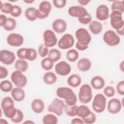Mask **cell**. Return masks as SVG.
Here are the masks:
<instances>
[{
  "label": "cell",
  "instance_id": "obj_31",
  "mask_svg": "<svg viewBox=\"0 0 124 124\" xmlns=\"http://www.w3.org/2000/svg\"><path fill=\"white\" fill-rule=\"evenodd\" d=\"M67 60L70 62H76L79 57L78 52L75 49H70L66 54Z\"/></svg>",
  "mask_w": 124,
  "mask_h": 124
},
{
  "label": "cell",
  "instance_id": "obj_59",
  "mask_svg": "<svg viewBox=\"0 0 124 124\" xmlns=\"http://www.w3.org/2000/svg\"><path fill=\"white\" fill-rule=\"evenodd\" d=\"M24 1L26 3L30 4V3H31L33 2H34V0H24Z\"/></svg>",
  "mask_w": 124,
  "mask_h": 124
},
{
  "label": "cell",
  "instance_id": "obj_14",
  "mask_svg": "<svg viewBox=\"0 0 124 124\" xmlns=\"http://www.w3.org/2000/svg\"><path fill=\"white\" fill-rule=\"evenodd\" d=\"M16 60L15 53L9 50L3 49L0 51V61L6 65H10Z\"/></svg>",
  "mask_w": 124,
  "mask_h": 124
},
{
  "label": "cell",
  "instance_id": "obj_47",
  "mask_svg": "<svg viewBox=\"0 0 124 124\" xmlns=\"http://www.w3.org/2000/svg\"><path fill=\"white\" fill-rule=\"evenodd\" d=\"M52 2L54 6L59 9L63 8L66 4V0H53Z\"/></svg>",
  "mask_w": 124,
  "mask_h": 124
},
{
  "label": "cell",
  "instance_id": "obj_48",
  "mask_svg": "<svg viewBox=\"0 0 124 124\" xmlns=\"http://www.w3.org/2000/svg\"><path fill=\"white\" fill-rule=\"evenodd\" d=\"M26 47L21 48L19 49L16 52V55L17 57L20 59L25 60V52L26 50Z\"/></svg>",
  "mask_w": 124,
  "mask_h": 124
},
{
  "label": "cell",
  "instance_id": "obj_27",
  "mask_svg": "<svg viewBox=\"0 0 124 124\" xmlns=\"http://www.w3.org/2000/svg\"><path fill=\"white\" fill-rule=\"evenodd\" d=\"M29 65L27 62L23 59H19L16 61L15 63V68L16 70L22 73L26 72L28 69Z\"/></svg>",
  "mask_w": 124,
  "mask_h": 124
},
{
  "label": "cell",
  "instance_id": "obj_53",
  "mask_svg": "<svg viewBox=\"0 0 124 124\" xmlns=\"http://www.w3.org/2000/svg\"><path fill=\"white\" fill-rule=\"evenodd\" d=\"M71 124H83L84 122L80 118H75L73 119L71 122Z\"/></svg>",
  "mask_w": 124,
  "mask_h": 124
},
{
  "label": "cell",
  "instance_id": "obj_9",
  "mask_svg": "<svg viewBox=\"0 0 124 124\" xmlns=\"http://www.w3.org/2000/svg\"><path fill=\"white\" fill-rule=\"evenodd\" d=\"M11 80L12 82L17 87L23 88L27 84V78L22 72L15 70L12 72L11 75Z\"/></svg>",
  "mask_w": 124,
  "mask_h": 124
},
{
  "label": "cell",
  "instance_id": "obj_50",
  "mask_svg": "<svg viewBox=\"0 0 124 124\" xmlns=\"http://www.w3.org/2000/svg\"><path fill=\"white\" fill-rule=\"evenodd\" d=\"M49 14H46L40 12L38 9L36 10V16L37 18L39 19H45L48 17Z\"/></svg>",
  "mask_w": 124,
  "mask_h": 124
},
{
  "label": "cell",
  "instance_id": "obj_46",
  "mask_svg": "<svg viewBox=\"0 0 124 124\" xmlns=\"http://www.w3.org/2000/svg\"><path fill=\"white\" fill-rule=\"evenodd\" d=\"M117 93L121 95H124V81L121 80L119 81L116 85Z\"/></svg>",
  "mask_w": 124,
  "mask_h": 124
},
{
  "label": "cell",
  "instance_id": "obj_10",
  "mask_svg": "<svg viewBox=\"0 0 124 124\" xmlns=\"http://www.w3.org/2000/svg\"><path fill=\"white\" fill-rule=\"evenodd\" d=\"M75 40L71 34L65 33L61 37L58 42V46L62 49L71 48L74 45Z\"/></svg>",
  "mask_w": 124,
  "mask_h": 124
},
{
  "label": "cell",
  "instance_id": "obj_55",
  "mask_svg": "<svg viewBox=\"0 0 124 124\" xmlns=\"http://www.w3.org/2000/svg\"><path fill=\"white\" fill-rule=\"evenodd\" d=\"M116 33L117 34H119V35H122V36H123L124 35V27L119 29V30H116Z\"/></svg>",
  "mask_w": 124,
  "mask_h": 124
},
{
  "label": "cell",
  "instance_id": "obj_24",
  "mask_svg": "<svg viewBox=\"0 0 124 124\" xmlns=\"http://www.w3.org/2000/svg\"><path fill=\"white\" fill-rule=\"evenodd\" d=\"M81 78L78 74H73L70 75L67 78V82L69 86L73 88L78 87L81 82Z\"/></svg>",
  "mask_w": 124,
  "mask_h": 124
},
{
  "label": "cell",
  "instance_id": "obj_49",
  "mask_svg": "<svg viewBox=\"0 0 124 124\" xmlns=\"http://www.w3.org/2000/svg\"><path fill=\"white\" fill-rule=\"evenodd\" d=\"M8 75L7 69L2 66H0V78L3 79L7 77Z\"/></svg>",
  "mask_w": 124,
  "mask_h": 124
},
{
  "label": "cell",
  "instance_id": "obj_57",
  "mask_svg": "<svg viewBox=\"0 0 124 124\" xmlns=\"http://www.w3.org/2000/svg\"><path fill=\"white\" fill-rule=\"evenodd\" d=\"M0 124H8V122L5 119L1 118L0 119Z\"/></svg>",
  "mask_w": 124,
  "mask_h": 124
},
{
  "label": "cell",
  "instance_id": "obj_58",
  "mask_svg": "<svg viewBox=\"0 0 124 124\" xmlns=\"http://www.w3.org/2000/svg\"><path fill=\"white\" fill-rule=\"evenodd\" d=\"M24 124H35V123L31 120H27L24 122Z\"/></svg>",
  "mask_w": 124,
  "mask_h": 124
},
{
  "label": "cell",
  "instance_id": "obj_54",
  "mask_svg": "<svg viewBox=\"0 0 124 124\" xmlns=\"http://www.w3.org/2000/svg\"><path fill=\"white\" fill-rule=\"evenodd\" d=\"M90 0H78V2L81 5V6H85L87 5L89 2Z\"/></svg>",
  "mask_w": 124,
  "mask_h": 124
},
{
  "label": "cell",
  "instance_id": "obj_39",
  "mask_svg": "<svg viewBox=\"0 0 124 124\" xmlns=\"http://www.w3.org/2000/svg\"><path fill=\"white\" fill-rule=\"evenodd\" d=\"M77 106L76 105L73 106H68L65 105L64 110L65 113L70 117H74L76 116V109Z\"/></svg>",
  "mask_w": 124,
  "mask_h": 124
},
{
  "label": "cell",
  "instance_id": "obj_22",
  "mask_svg": "<svg viewBox=\"0 0 124 124\" xmlns=\"http://www.w3.org/2000/svg\"><path fill=\"white\" fill-rule=\"evenodd\" d=\"M92 66L91 61L87 58H82L78 62L77 67L78 70L82 72L89 71Z\"/></svg>",
  "mask_w": 124,
  "mask_h": 124
},
{
  "label": "cell",
  "instance_id": "obj_51",
  "mask_svg": "<svg viewBox=\"0 0 124 124\" xmlns=\"http://www.w3.org/2000/svg\"><path fill=\"white\" fill-rule=\"evenodd\" d=\"M89 46H84L80 44L78 42H77L76 44V48L80 51H83L87 49L88 48Z\"/></svg>",
  "mask_w": 124,
  "mask_h": 124
},
{
  "label": "cell",
  "instance_id": "obj_28",
  "mask_svg": "<svg viewBox=\"0 0 124 124\" xmlns=\"http://www.w3.org/2000/svg\"><path fill=\"white\" fill-rule=\"evenodd\" d=\"M51 9V4L47 0H43L41 1L39 5L38 10L43 13L49 15Z\"/></svg>",
  "mask_w": 124,
  "mask_h": 124
},
{
  "label": "cell",
  "instance_id": "obj_12",
  "mask_svg": "<svg viewBox=\"0 0 124 124\" xmlns=\"http://www.w3.org/2000/svg\"><path fill=\"white\" fill-rule=\"evenodd\" d=\"M88 12L85 8L81 5H75L70 7L68 9V14L70 16L80 18L85 16Z\"/></svg>",
  "mask_w": 124,
  "mask_h": 124
},
{
  "label": "cell",
  "instance_id": "obj_1",
  "mask_svg": "<svg viewBox=\"0 0 124 124\" xmlns=\"http://www.w3.org/2000/svg\"><path fill=\"white\" fill-rule=\"evenodd\" d=\"M56 93L58 97L64 100L66 105L68 106L76 105L77 95L71 88L66 87H60L57 89Z\"/></svg>",
  "mask_w": 124,
  "mask_h": 124
},
{
  "label": "cell",
  "instance_id": "obj_16",
  "mask_svg": "<svg viewBox=\"0 0 124 124\" xmlns=\"http://www.w3.org/2000/svg\"><path fill=\"white\" fill-rule=\"evenodd\" d=\"M122 103L119 99L113 98L108 102L107 109L111 114H116L119 112L122 108Z\"/></svg>",
  "mask_w": 124,
  "mask_h": 124
},
{
  "label": "cell",
  "instance_id": "obj_44",
  "mask_svg": "<svg viewBox=\"0 0 124 124\" xmlns=\"http://www.w3.org/2000/svg\"><path fill=\"white\" fill-rule=\"evenodd\" d=\"M92 20V17L90 14L88 13L85 16H83L81 18H78V20L79 23L83 25H87L89 24Z\"/></svg>",
  "mask_w": 124,
  "mask_h": 124
},
{
  "label": "cell",
  "instance_id": "obj_29",
  "mask_svg": "<svg viewBox=\"0 0 124 124\" xmlns=\"http://www.w3.org/2000/svg\"><path fill=\"white\" fill-rule=\"evenodd\" d=\"M42 122L44 124H57L58 123V119L55 115L49 113L44 116Z\"/></svg>",
  "mask_w": 124,
  "mask_h": 124
},
{
  "label": "cell",
  "instance_id": "obj_4",
  "mask_svg": "<svg viewBox=\"0 0 124 124\" xmlns=\"http://www.w3.org/2000/svg\"><path fill=\"white\" fill-rule=\"evenodd\" d=\"M106 103L107 99L104 95L101 93L96 94L92 102V108L95 112L101 113L105 110Z\"/></svg>",
  "mask_w": 124,
  "mask_h": 124
},
{
  "label": "cell",
  "instance_id": "obj_17",
  "mask_svg": "<svg viewBox=\"0 0 124 124\" xmlns=\"http://www.w3.org/2000/svg\"><path fill=\"white\" fill-rule=\"evenodd\" d=\"M95 16L97 19L104 21L109 17L108 7L105 4L99 5L96 9Z\"/></svg>",
  "mask_w": 124,
  "mask_h": 124
},
{
  "label": "cell",
  "instance_id": "obj_6",
  "mask_svg": "<svg viewBox=\"0 0 124 124\" xmlns=\"http://www.w3.org/2000/svg\"><path fill=\"white\" fill-rule=\"evenodd\" d=\"M122 14L119 11H113L109 15L110 25L115 30L124 27V21Z\"/></svg>",
  "mask_w": 124,
  "mask_h": 124
},
{
  "label": "cell",
  "instance_id": "obj_18",
  "mask_svg": "<svg viewBox=\"0 0 124 124\" xmlns=\"http://www.w3.org/2000/svg\"><path fill=\"white\" fill-rule=\"evenodd\" d=\"M52 27L55 32L58 33H62L66 31L67 23L64 19L58 18L53 21L52 23Z\"/></svg>",
  "mask_w": 124,
  "mask_h": 124
},
{
  "label": "cell",
  "instance_id": "obj_7",
  "mask_svg": "<svg viewBox=\"0 0 124 124\" xmlns=\"http://www.w3.org/2000/svg\"><path fill=\"white\" fill-rule=\"evenodd\" d=\"M75 36L77 42L84 46H89L92 39V37L88 31L84 28H80L75 32Z\"/></svg>",
  "mask_w": 124,
  "mask_h": 124
},
{
  "label": "cell",
  "instance_id": "obj_41",
  "mask_svg": "<svg viewBox=\"0 0 124 124\" xmlns=\"http://www.w3.org/2000/svg\"><path fill=\"white\" fill-rule=\"evenodd\" d=\"M49 51L48 47L46 46L44 44H41L38 48V53L42 58H44L48 55Z\"/></svg>",
  "mask_w": 124,
  "mask_h": 124
},
{
  "label": "cell",
  "instance_id": "obj_21",
  "mask_svg": "<svg viewBox=\"0 0 124 124\" xmlns=\"http://www.w3.org/2000/svg\"><path fill=\"white\" fill-rule=\"evenodd\" d=\"M32 110L35 113H41L45 108V104L44 101L39 98L34 99L31 104Z\"/></svg>",
  "mask_w": 124,
  "mask_h": 124
},
{
  "label": "cell",
  "instance_id": "obj_33",
  "mask_svg": "<svg viewBox=\"0 0 124 124\" xmlns=\"http://www.w3.org/2000/svg\"><path fill=\"white\" fill-rule=\"evenodd\" d=\"M41 65L43 69L46 71H49L53 67L54 62L48 57L45 58L41 61Z\"/></svg>",
  "mask_w": 124,
  "mask_h": 124
},
{
  "label": "cell",
  "instance_id": "obj_36",
  "mask_svg": "<svg viewBox=\"0 0 124 124\" xmlns=\"http://www.w3.org/2000/svg\"><path fill=\"white\" fill-rule=\"evenodd\" d=\"M111 10L119 11L122 14L124 12V6L123 0H114L111 5Z\"/></svg>",
  "mask_w": 124,
  "mask_h": 124
},
{
  "label": "cell",
  "instance_id": "obj_15",
  "mask_svg": "<svg viewBox=\"0 0 124 124\" xmlns=\"http://www.w3.org/2000/svg\"><path fill=\"white\" fill-rule=\"evenodd\" d=\"M55 71L58 75L62 76H65L71 72V67L68 62L64 61H62L55 65Z\"/></svg>",
  "mask_w": 124,
  "mask_h": 124
},
{
  "label": "cell",
  "instance_id": "obj_13",
  "mask_svg": "<svg viewBox=\"0 0 124 124\" xmlns=\"http://www.w3.org/2000/svg\"><path fill=\"white\" fill-rule=\"evenodd\" d=\"M6 41L9 46L17 47L21 46L23 44L24 38L20 34L12 33L7 36Z\"/></svg>",
  "mask_w": 124,
  "mask_h": 124
},
{
  "label": "cell",
  "instance_id": "obj_3",
  "mask_svg": "<svg viewBox=\"0 0 124 124\" xmlns=\"http://www.w3.org/2000/svg\"><path fill=\"white\" fill-rule=\"evenodd\" d=\"M79 101L83 104H87L92 99L93 93L91 86L88 84H83L80 88L78 94Z\"/></svg>",
  "mask_w": 124,
  "mask_h": 124
},
{
  "label": "cell",
  "instance_id": "obj_26",
  "mask_svg": "<svg viewBox=\"0 0 124 124\" xmlns=\"http://www.w3.org/2000/svg\"><path fill=\"white\" fill-rule=\"evenodd\" d=\"M43 79L44 82L46 84L48 85H52L56 82L57 77L56 75L54 72L48 71L44 74Z\"/></svg>",
  "mask_w": 124,
  "mask_h": 124
},
{
  "label": "cell",
  "instance_id": "obj_32",
  "mask_svg": "<svg viewBox=\"0 0 124 124\" xmlns=\"http://www.w3.org/2000/svg\"><path fill=\"white\" fill-rule=\"evenodd\" d=\"M48 57L51 59L53 62H56L58 61L61 58L62 54L60 50L56 48L51 49L48 52Z\"/></svg>",
  "mask_w": 124,
  "mask_h": 124
},
{
  "label": "cell",
  "instance_id": "obj_42",
  "mask_svg": "<svg viewBox=\"0 0 124 124\" xmlns=\"http://www.w3.org/2000/svg\"><path fill=\"white\" fill-rule=\"evenodd\" d=\"M103 93L106 96L112 97L115 93V90L114 88L111 86H107L104 89Z\"/></svg>",
  "mask_w": 124,
  "mask_h": 124
},
{
  "label": "cell",
  "instance_id": "obj_34",
  "mask_svg": "<svg viewBox=\"0 0 124 124\" xmlns=\"http://www.w3.org/2000/svg\"><path fill=\"white\" fill-rule=\"evenodd\" d=\"M37 57L36 50L33 48H27L25 52V59L33 61L35 60Z\"/></svg>",
  "mask_w": 124,
  "mask_h": 124
},
{
  "label": "cell",
  "instance_id": "obj_20",
  "mask_svg": "<svg viewBox=\"0 0 124 124\" xmlns=\"http://www.w3.org/2000/svg\"><path fill=\"white\" fill-rule=\"evenodd\" d=\"M91 85L92 87L95 90H100L103 89L105 85V81L103 77L100 76H95L91 80Z\"/></svg>",
  "mask_w": 124,
  "mask_h": 124
},
{
  "label": "cell",
  "instance_id": "obj_38",
  "mask_svg": "<svg viewBox=\"0 0 124 124\" xmlns=\"http://www.w3.org/2000/svg\"><path fill=\"white\" fill-rule=\"evenodd\" d=\"M16 26V20L12 17H8L6 24L3 26V29L7 31H11L14 30Z\"/></svg>",
  "mask_w": 124,
  "mask_h": 124
},
{
  "label": "cell",
  "instance_id": "obj_30",
  "mask_svg": "<svg viewBox=\"0 0 124 124\" xmlns=\"http://www.w3.org/2000/svg\"><path fill=\"white\" fill-rule=\"evenodd\" d=\"M36 9L32 7L27 8L25 11V16L26 18L31 21L35 20L37 19L36 16Z\"/></svg>",
  "mask_w": 124,
  "mask_h": 124
},
{
  "label": "cell",
  "instance_id": "obj_19",
  "mask_svg": "<svg viewBox=\"0 0 124 124\" xmlns=\"http://www.w3.org/2000/svg\"><path fill=\"white\" fill-rule=\"evenodd\" d=\"M13 99L16 102L23 101L25 97V93L22 88L16 87L14 88L11 92Z\"/></svg>",
  "mask_w": 124,
  "mask_h": 124
},
{
  "label": "cell",
  "instance_id": "obj_2",
  "mask_svg": "<svg viewBox=\"0 0 124 124\" xmlns=\"http://www.w3.org/2000/svg\"><path fill=\"white\" fill-rule=\"evenodd\" d=\"M14 100L10 96H5L1 100V108L4 115L11 119L16 115L17 108L15 107Z\"/></svg>",
  "mask_w": 124,
  "mask_h": 124
},
{
  "label": "cell",
  "instance_id": "obj_37",
  "mask_svg": "<svg viewBox=\"0 0 124 124\" xmlns=\"http://www.w3.org/2000/svg\"><path fill=\"white\" fill-rule=\"evenodd\" d=\"M14 8V5L9 2L2 3L0 1V10L4 14H11Z\"/></svg>",
  "mask_w": 124,
  "mask_h": 124
},
{
  "label": "cell",
  "instance_id": "obj_35",
  "mask_svg": "<svg viewBox=\"0 0 124 124\" xmlns=\"http://www.w3.org/2000/svg\"><path fill=\"white\" fill-rule=\"evenodd\" d=\"M0 89L1 91L5 93L11 92L13 89V84L11 81L8 80H4L1 81L0 83Z\"/></svg>",
  "mask_w": 124,
  "mask_h": 124
},
{
  "label": "cell",
  "instance_id": "obj_40",
  "mask_svg": "<svg viewBox=\"0 0 124 124\" xmlns=\"http://www.w3.org/2000/svg\"><path fill=\"white\" fill-rule=\"evenodd\" d=\"M24 119V114L23 112L19 109L17 108L16 112L14 117L11 118V121L14 123L18 124L21 123Z\"/></svg>",
  "mask_w": 124,
  "mask_h": 124
},
{
  "label": "cell",
  "instance_id": "obj_43",
  "mask_svg": "<svg viewBox=\"0 0 124 124\" xmlns=\"http://www.w3.org/2000/svg\"><path fill=\"white\" fill-rule=\"evenodd\" d=\"M82 120L84 124H92L95 123L96 120V117L95 114L93 112L91 111L88 116L82 119Z\"/></svg>",
  "mask_w": 124,
  "mask_h": 124
},
{
  "label": "cell",
  "instance_id": "obj_25",
  "mask_svg": "<svg viewBox=\"0 0 124 124\" xmlns=\"http://www.w3.org/2000/svg\"><path fill=\"white\" fill-rule=\"evenodd\" d=\"M89 28L91 32L93 34H98L103 30L102 24L98 21H92L89 25Z\"/></svg>",
  "mask_w": 124,
  "mask_h": 124
},
{
  "label": "cell",
  "instance_id": "obj_23",
  "mask_svg": "<svg viewBox=\"0 0 124 124\" xmlns=\"http://www.w3.org/2000/svg\"><path fill=\"white\" fill-rule=\"evenodd\" d=\"M91 112V111L89 108L84 105L77 106L76 109V116H78L82 119L88 116Z\"/></svg>",
  "mask_w": 124,
  "mask_h": 124
},
{
  "label": "cell",
  "instance_id": "obj_52",
  "mask_svg": "<svg viewBox=\"0 0 124 124\" xmlns=\"http://www.w3.org/2000/svg\"><path fill=\"white\" fill-rule=\"evenodd\" d=\"M8 17L6 16L3 14L0 15V26L3 27L6 23Z\"/></svg>",
  "mask_w": 124,
  "mask_h": 124
},
{
  "label": "cell",
  "instance_id": "obj_8",
  "mask_svg": "<svg viewBox=\"0 0 124 124\" xmlns=\"http://www.w3.org/2000/svg\"><path fill=\"white\" fill-rule=\"evenodd\" d=\"M64 106L65 104L63 100L58 98H55L48 106L47 110L60 116L63 113Z\"/></svg>",
  "mask_w": 124,
  "mask_h": 124
},
{
  "label": "cell",
  "instance_id": "obj_45",
  "mask_svg": "<svg viewBox=\"0 0 124 124\" xmlns=\"http://www.w3.org/2000/svg\"><path fill=\"white\" fill-rule=\"evenodd\" d=\"M21 14H22L21 8L18 5H14L13 10L11 12V13L10 14V15L14 17H17L21 15Z\"/></svg>",
  "mask_w": 124,
  "mask_h": 124
},
{
  "label": "cell",
  "instance_id": "obj_11",
  "mask_svg": "<svg viewBox=\"0 0 124 124\" xmlns=\"http://www.w3.org/2000/svg\"><path fill=\"white\" fill-rule=\"evenodd\" d=\"M43 40L44 45L48 47H53L58 43V39L54 32L49 29L44 31L43 33Z\"/></svg>",
  "mask_w": 124,
  "mask_h": 124
},
{
  "label": "cell",
  "instance_id": "obj_56",
  "mask_svg": "<svg viewBox=\"0 0 124 124\" xmlns=\"http://www.w3.org/2000/svg\"><path fill=\"white\" fill-rule=\"evenodd\" d=\"M124 61H123L121 62L120 63V65H119V68L120 69L121 71H122L123 72L124 71Z\"/></svg>",
  "mask_w": 124,
  "mask_h": 124
},
{
  "label": "cell",
  "instance_id": "obj_5",
  "mask_svg": "<svg viewBox=\"0 0 124 124\" xmlns=\"http://www.w3.org/2000/svg\"><path fill=\"white\" fill-rule=\"evenodd\" d=\"M103 40L105 44L111 46H117L120 42V37L112 30H108L105 32L103 36Z\"/></svg>",
  "mask_w": 124,
  "mask_h": 124
}]
</instances>
